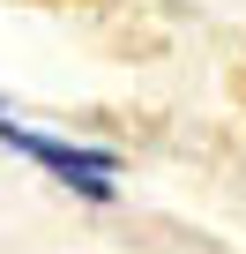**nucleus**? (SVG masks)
I'll list each match as a JSON object with an SVG mask.
<instances>
[{
    "label": "nucleus",
    "instance_id": "f257e3e1",
    "mask_svg": "<svg viewBox=\"0 0 246 254\" xmlns=\"http://www.w3.org/2000/svg\"><path fill=\"white\" fill-rule=\"evenodd\" d=\"M0 142H8L15 157L45 165L60 187H75L82 202H112V157L104 150H82V142H60V135H38V127H23L8 105H0Z\"/></svg>",
    "mask_w": 246,
    "mask_h": 254
}]
</instances>
